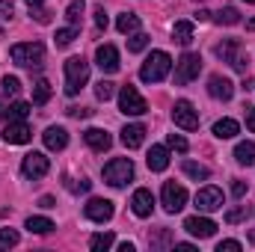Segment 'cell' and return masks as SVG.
Instances as JSON below:
<instances>
[{
    "label": "cell",
    "mask_w": 255,
    "mask_h": 252,
    "mask_svg": "<svg viewBox=\"0 0 255 252\" xmlns=\"http://www.w3.org/2000/svg\"><path fill=\"white\" fill-rule=\"evenodd\" d=\"M9 57H12V63L21 65V68H42V63H45V45L42 42H21V45L9 48Z\"/></svg>",
    "instance_id": "obj_1"
},
{
    "label": "cell",
    "mask_w": 255,
    "mask_h": 252,
    "mask_svg": "<svg viewBox=\"0 0 255 252\" xmlns=\"http://www.w3.org/2000/svg\"><path fill=\"white\" fill-rule=\"evenodd\" d=\"M169 68H172V60H169L166 51H151V57L139 68V80L142 83H160L169 74Z\"/></svg>",
    "instance_id": "obj_2"
},
{
    "label": "cell",
    "mask_w": 255,
    "mask_h": 252,
    "mask_svg": "<svg viewBox=\"0 0 255 252\" xmlns=\"http://www.w3.org/2000/svg\"><path fill=\"white\" fill-rule=\"evenodd\" d=\"M89 80V63L83 57L65 60V95H77Z\"/></svg>",
    "instance_id": "obj_3"
},
{
    "label": "cell",
    "mask_w": 255,
    "mask_h": 252,
    "mask_svg": "<svg viewBox=\"0 0 255 252\" xmlns=\"http://www.w3.org/2000/svg\"><path fill=\"white\" fill-rule=\"evenodd\" d=\"M217 57L223 60V63H229L235 71H241V74H247V57H244V48H241V42L238 39H223L220 45H217Z\"/></svg>",
    "instance_id": "obj_4"
},
{
    "label": "cell",
    "mask_w": 255,
    "mask_h": 252,
    "mask_svg": "<svg viewBox=\"0 0 255 252\" xmlns=\"http://www.w3.org/2000/svg\"><path fill=\"white\" fill-rule=\"evenodd\" d=\"M133 178V163L128 157H113L107 166H104V181L110 187H125L128 181Z\"/></svg>",
    "instance_id": "obj_5"
},
{
    "label": "cell",
    "mask_w": 255,
    "mask_h": 252,
    "mask_svg": "<svg viewBox=\"0 0 255 252\" xmlns=\"http://www.w3.org/2000/svg\"><path fill=\"white\" fill-rule=\"evenodd\" d=\"M199 71H202V57L193 54V51H187V54L175 63V86H187L190 80L199 77Z\"/></svg>",
    "instance_id": "obj_6"
},
{
    "label": "cell",
    "mask_w": 255,
    "mask_h": 252,
    "mask_svg": "<svg viewBox=\"0 0 255 252\" xmlns=\"http://www.w3.org/2000/svg\"><path fill=\"white\" fill-rule=\"evenodd\" d=\"M119 110L125 113V116H142L145 110H148V104H145V98L136 92V86H122L119 89Z\"/></svg>",
    "instance_id": "obj_7"
},
{
    "label": "cell",
    "mask_w": 255,
    "mask_h": 252,
    "mask_svg": "<svg viewBox=\"0 0 255 252\" xmlns=\"http://www.w3.org/2000/svg\"><path fill=\"white\" fill-rule=\"evenodd\" d=\"M48 169H51V160L42 154V151H30V154H24V160H21V172H24V178H45L48 175Z\"/></svg>",
    "instance_id": "obj_8"
},
{
    "label": "cell",
    "mask_w": 255,
    "mask_h": 252,
    "mask_svg": "<svg viewBox=\"0 0 255 252\" xmlns=\"http://www.w3.org/2000/svg\"><path fill=\"white\" fill-rule=\"evenodd\" d=\"M160 199H163V208L169 214H178L187 205V190L181 187V184H175V181H166L163 190H160Z\"/></svg>",
    "instance_id": "obj_9"
},
{
    "label": "cell",
    "mask_w": 255,
    "mask_h": 252,
    "mask_svg": "<svg viewBox=\"0 0 255 252\" xmlns=\"http://www.w3.org/2000/svg\"><path fill=\"white\" fill-rule=\"evenodd\" d=\"M172 122L181 127V130H196L199 127V113H196V107H193L190 101H175V107H172Z\"/></svg>",
    "instance_id": "obj_10"
},
{
    "label": "cell",
    "mask_w": 255,
    "mask_h": 252,
    "mask_svg": "<svg viewBox=\"0 0 255 252\" xmlns=\"http://www.w3.org/2000/svg\"><path fill=\"white\" fill-rule=\"evenodd\" d=\"M196 208L202 214H211V211L223 208V190L220 187H202L196 193Z\"/></svg>",
    "instance_id": "obj_11"
},
{
    "label": "cell",
    "mask_w": 255,
    "mask_h": 252,
    "mask_svg": "<svg viewBox=\"0 0 255 252\" xmlns=\"http://www.w3.org/2000/svg\"><path fill=\"white\" fill-rule=\"evenodd\" d=\"M95 63L98 68L104 71V74H116L119 71V51L113 48V45H98V51H95Z\"/></svg>",
    "instance_id": "obj_12"
},
{
    "label": "cell",
    "mask_w": 255,
    "mask_h": 252,
    "mask_svg": "<svg viewBox=\"0 0 255 252\" xmlns=\"http://www.w3.org/2000/svg\"><path fill=\"white\" fill-rule=\"evenodd\" d=\"M83 214H86L92 223H107V220L113 217V202H110V199H89L86 208H83Z\"/></svg>",
    "instance_id": "obj_13"
},
{
    "label": "cell",
    "mask_w": 255,
    "mask_h": 252,
    "mask_svg": "<svg viewBox=\"0 0 255 252\" xmlns=\"http://www.w3.org/2000/svg\"><path fill=\"white\" fill-rule=\"evenodd\" d=\"M184 229L190 232L193 238H199V241H205V238H214V232H217V223L214 220H208V217H187L184 220Z\"/></svg>",
    "instance_id": "obj_14"
},
{
    "label": "cell",
    "mask_w": 255,
    "mask_h": 252,
    "mask_svg": "<svg viewBox=\"0 0 255 252\" xmlns=\"http://www.w3.org/2000/svg\"><path fill=\"white\" fill-rule=\"evenodd\" d=\"M3 139H6L9 145H24V142L33 139V130H30L27 122H9L6 130H3Z\"/></svg>",
    "instance_id": "obj_15"
},
{
    "label": "cell",
    "mask_w": 255,
    "mask_h": 252,
    "mask_svg": "<svg viewBox=\"0 0 255 252\" xmlns=\"http://www.w3.org/2000/svg\"><path fill=\"white\" fill-rule=\"evenodd\" d=\"M208 95H211V98H217V101H229V98L235 95V83H232L229 77L214 74V77L208 80Z\"/></svg>",
    "instance_id": "obj_16"
},
{
    "label": "cell",
    "mask_w": 255,
    "mask_h": 252,
    "mask_svg": "<svg viewBox=\"0 0 255 252\" xmlns=\"http://www.w3.org/2000/svg\"><path fill=\"white\" fill-rule=\"evenodd\" d=\"M130 208H133L136 217H151V211H154V196H151V190H136V193L130 196Z\"/></svg>",
    "instance_id": "obj_17"
},
{
    "label": "cell",
    "mask_w": 255,
    "mask_h": 252,
    "mask_svg": "<svg viewBox=\"0 0 255 252\" xmlns=\"http://www.w3.org/2000/svg\"><path fill=\"white\" fill-rule=\"evenodd\" d=\"M83 139H86V145L95 148V151H107V148L113 145V136H110L107 130H101V127H89V130L83 133Z\"/></svg>",
    "instance_id": "obj_18"
},
{
    "label": "cell",
    "mask_w": 255,
    "mask_h": 252,
    "mask_svg": "<svg viewBox=\"0 0 255 252\" xmlns=\"http://www.w3.org/2000/svg\"><path fill=\"white\" fill-rule=\"evenodd\" d=\"M42 139H45V145L51 148V151H63L65 145H68V133H65V127H48L45 133H42Z\"/></svg>",
    "instance_id": "obj_19"
},
{
    "label": "cell",
    "mask_w": 255,
    "mask_h": 252,
    "mask_svg": "<svg viewBox=\"0 0 255 252\" xmlns=\"http://www.w3.org/2000/svg\"><path fill=\"white\" fill-rule=\"evenodd\" d=\"M148 169L151 172H163L166 166H169V151L163 148V145H151V151H148Z\"/></svg>",
    "instance_id": "obj_20"
},
{
    "label": "cell",
    "mask_w": 255,
    "mask_h": 252,
    "mask_svg": "<svg viewBox=\"0 0 255 252\" xmlns=\"http://www.w3.org/2000/svg\"><path fill=\"white\" fill-rule=\"evenodd\" d=\"M142 139H145V127L142 125H128L125 130H122V142H125L128 148H139Z\"/></svg>",
    "instance_id": "obj_21"
},
{
    "label": "cell",
    "mask_w": 255,
    "mask_h": 252,
    "mask_svg": "<svg viewBox=\"0 0 255 252\" xmlns=\"http://www.w3.org/2000/svg\"><path fill=\"white\" fill-rule=\"evenodd\" d=\"M172 42H178V45H190L193 42V24L190 21H175V27H172Z\"/></svg>",
    "instance_id": "obj_22"
},
{
    "label": "cell",
    "mask_w": 255,
    "mask_h": 252,
    "mask_svg": "<svg viewBox=\"0 0 255 252\" xmlns=\"http://www.w3.org/2000/svg\"><path fill=\"white\" fill-rule=\"evenodd\" d=\"M235 157H238V163H244V166H255V142H238V148H235Z\"/></svg>",
    "instance_id": "obj_23"
},
{
    "label": "cell",
    "mask_w": 255,
    "mask_h": 252,
    "mask_svg": "<svg viewBox=\"0 0 255 252\" xmlns=\"http://www.w3.org/2000/svg\"><path fill=\"white\" fill-rule=\"evenodd\" d=\"M238 130H241V125H238L235 119H220V122L214 125V136H220V139H232Z\"/></svg>",
    "instance_id": "obj_24"
},
{
    "label": "cell",
    "mask_w": 255,
    "mask_h": 252,
    "mask_svg": "<svg viewBox=\"0 0 255 252\" xmlns=\"http://www.w3.org/2000/svg\"><path fill=\"white\" fill-rule=\"evenodd\" d=\"M3 116H6V122H24V119L30 116V104L15 101V104H9V110H6Z\"/></svg>",
    "instance_id": "obj_25"
},
{
    "label": "cell",
    "mask_w": 255,
    "mask_h": 252,
    "mask_svg": "<svg viewBox=\"0 0 255 252\" xmlns=\"http://www.w3.org/2000/svg\"><path fill=\"white\" fill-rule=\"evenodd\" d=\"M51 229H57V226H54L48 217H30V220H27V232H30V235H48Z\"/></svg>",
    "instance_id": "obj_26"
},
{
    "label": "cell",
    "mask_w": 255,
    "mask_h": 252,
    "mask_svg": "<svg viewBox=\"0 0 255 252\" xmlns=\"http://www.w3.org/2000/svg\"><path fill=\"white\" fill-rule=\"evenodd\" d=\"M83 9H86L83 0H71V3H68V9H65V21H68V27H80Z\"/></svg>",
    "instance_id": "obj_27"
},
{
    "label": "cell",
    "mask_w": 255,
    "mask_h": 252,
    "mask_svg": "<svg viewBox=\"0 0 255 252\" xmlns=\"http://www.w3.org/2000/svg\"><path fill=\"white\" fill-rule=\"evenodd\" d=\"M116 30H119V33H125V36L136 33V30H139V18H136L133 12H125V15H119V21H116Z\"/></svg>",
    "instance_id": "obj_28"
},
{
    "label": "cell",
    "mask_w": 255,
    "mask_h": 252,
    "mask_svg": "<svg viewBox=\"0 0 255 252\" xmlns=\"http://www.w3.org/2000/svg\"><path fill=\"white\" fill-rule=\"evenodd\" d=\"M51 101V83L48 80H36L33 83V104H48Z\"/></svg>",
    "instance_id": "obj_29"
},
{
    "label": "cell",
    "mask_w": 255,
    "mask_h": 252,
    "mask_svg": "<svg viewBox=\"0 0 255 252\" xmlns=\"http://www.w3.org/2000/svg\"><path fill=\"white\" fill-rule=\"evenodd\" d=\"M27 9H30V15H33L39 24H48V21H51V12L45 9V0H27Z\"/></svg>",
    "instance_id": "obj_30"
},
{
    "label": "cell",
    "mask_w": 255,
    "mask_h": 252,
    "mask_svg": "<svg viewBox=\"0 0 255 252\" xmlns=\"http://www.w3.org/2000/svg\"><path fill=\"white\" fill-rule=\"evenodd\" d=\"M214 21H217L220 27H223V24H226V27H232V24H241V12H238L235 6H226L223 12H217V18H214Z\"/></svg>",
    "instance_id": "obj_31"
},
{
    "label": "cell",
    "mask_w": 255,
    "mask_h": 252,
    "mask_svg": "<svg viewBox=\"0 0 255 252\" xmlns=\"http://www.w3.org/2000/svg\"><path fill=\"white\" fill-rule=\"evenodd\" d=\"M89 247L95 252H104L113 247V232H98V235H92V241H89Z\"/></svg>",
    "instance_id": "obj_32"
},
{
    "label": "cell",
    "mask_w": 255,
    "mask_h": 252,
    "mask_svg": "<svg viewBox=\"0 0 255 252\" xmlns=\"http://www.w3.org/2000/svg\"><path fill=\"white\" fill-rule=\"evenodd\" d=\"M77 33H80L77 27H63V30H57V36H54V42H57L60 48H68V45H71V42L77 39Z\"/></svg>",
    "instance_id": "obj_33"
},
{
    "label": "cell",
    "mask_w": 255,
    "mask_h": 252,
    "mask_svg": "<svg viewBox=\"0 0 255 252\" xmlns=\"http://www.w3.org/2000/svg\"><path fill=\"white\" fill-rule=\"evenodd\" d=\"M145 45H148V36L145 33H130V42H128V51L130 54H139V51H145Z\"/></svg>",
    "instance_id": "obj_34"
},
{
    "label": "cell",
    "mask_w": 255,
    "mask_h": 252,
    "mask_svg": "<svg viewBox=\"0 0 255 252\" xmlns=\"http://www.w3.org/2000/svg\"><path fill=\"white\" fill-rule=\"evenodd\" d=\"M253 211H250V205H238V208H232V211H226V223H241V220H247Z\"/></svg>",
    "instance_id": "obj_35"
},
{
    "label": "cell",
    "mask_w": 255,
    "mask_h": 252,
    "mask_svg": "<svg viewBox=\"0 0 255 252\" xmlns=\"http://www.w3.org/2000/svg\"><path fill=\"white\" fill-rule=\"evenodd\" d=\"M184 172H187L190 178H196V181H199V178L205 181V178L211 175V172H208V166H202V163H193V160H184Z\"/></svg>",
    "instance_id": "obj_36"
},
{
    "label": "cell",
    "mask_w": 255,
    "mask_h": 252,
    "mask_svg": "<svg viewBox=\"0 0 255 252\" xmlns=\"http://www.w3.org/2000/svg\"><path fill=\"white\" fill-rule=\"evenodd\" d=\"M18 247V232L15 229H0V252Z\"/></svg>",
    "instance_id": "obj_37"
},
{
    "label": "cell",
    "mask_w": 255,
    "mask_h": 252,
    "mask_svg": "<svg viewBox=\"0 0 255 252\" xmlns=\"http://www.w3.org/2000/svg\"><path fill=\"white\" fill-rule=\"evenodd\" d=\"M113 92H116V89H113V83H110V80H101V83L95 86L98 101H110V98H113Z\"/></svg>",
    "instance_id": "obj_38"
},
{
    "label": "cell",
    "mask_w": 255,
    "mask_h": 252,
    "mask_svg": "<svg viewBox=\"0 0 255 252\" xmlns=\"http://www.w3.org/2000/svg\"><path fill=\"white\" fill-rule=\"evenodd\" d=\"M169 241H172V235H169V229H160V232H157L154 238H148V247H151V250H157V247H166Z\"/></svg>",
    "instance_id": "obj_39"
},
{
    "label": "cell",
    "mask_w": 255,
    "mask_h": 252,
    "mask_svg": "<svg viewBox=\"0 0 255 252\" xmlns=\"http://www.w3.org/2000/svg\"><path fill=\"white\" fill-rule=\"evenodd\" d=\"M18 89H21V83H18V77H12V74H6V77H3V92H6V95H18Z\"/></svg>",
    "instance_id": "obj_40"
},
{
    "label": "cell",
    "mask_w": 255,
    "mask_h": 252,
    "mask_svg": "<svg viewBox=\"0 0 255 252\" xmlns=\"http://www.w3.org/2000/svg\"><path fill=\"white\" fill-rule=\"evenodd\" d=\"M166 142H169V148H175V151H181V154L187 151V139H184V136H178V133H169V139H166Z\"/></svg>",
    "instance_id": "obj_41"
},
{
    "label": "cell",
    "mask_w": 255,
    "mask_h": 252,
    "mask_svg": "<svg viewBox=\"0 0 255 252\" xmlns=\"http://www.w3.org/2000/svg\"><path fill=\"white\" fill-rule=\"evenodd\" d=\"M217 252H241V244L238 241H220L217 244Z\"/></svg>",
    "instance_id": "obj_42"
},
{
    "label": "cell",
    "mask_w": 255,
    "mask_h": 252,
    "mask_svg": "<svg viewBox=\"0 0 255 252\" xmlns=\"http://www.w3.org/2000/svg\"><path fill=\"white\" fill-rule=\"evenodd\" d=\"M12 6L15 0H0V18H12Z\"/></svg>",
    "instance_id": "obj_43"
},
{
    "label": "cell",
    "mask_w": 255,
    "mask_h": 252,
    "mask_svg": "<svg viewBox=\"0 0 255 252\" xmlns=\"http://www.w3.org/2000/svg\"><path fill=\"white\" fill-rule=\"evenodd\" d=\"M95 24H98L101 30L107 27V12H104V6H98V9H95Z\"/></svg>",
    "instance_id": "obj_44"
},
{
    "label": "cell",
    "mask_w": 255,
    "mask_h": 252,
    "mask_svg": "<svg viewBox=\"0 0 255 252\" xmlns=\"http://www.w3.org/2000/svg\"><path fill=\"white\" fill-rule=\"evenodd\" d=\"M92 110H86V107H68V116H74V119H86Z\"/></svg>",
    "instance_id": "obj_45"
},
{
    "label": "cell",
    "mask_w": 255,
    "mask_h": 252,
    "mask_svg": "<svg viewBox=\"0 0 255 252\" xmlns=\"http://www.w3.org/2000/svg\"><path fill=\"white\" fill-rule=\"evenodd\" d=\"M247 127L255 133V107H247Z\"/></svg>",
    "instance_id": "obj_46"
},
{
    "label": "cell",
    "mask_w": 255,
    "mask_h": 252,
    "mask_svg": "<svg viewBox=\"0 0 255 252\" xmlns=\"http://www.w3.org/2000/svg\"><path fill=\"white\" fill-rule=\"evenodd\" d=\"M232 193H235V196H247V184H244V181H235V184H232Z\"/></svg>",
    "instance_id": "obj_47"
},
{
    "label": "cell",
    "mask_w": 255,
    "mask_h": 252,
    "mask_svg": "<svg viewBox=\"0 0 255 252\" xmlns=\"http://www.w3.org/2000/svg\"><path fill=\"white\" fill-rule=\"evenodd\" d=\"M175 250L178 252H196V247H193V244H175Z\"/></svg>",
    "instance_id": "obj_48"
},
{
    "label": "cell",
    "mask_w": 255,
    "mask_h": 252,
    "mask_svg": "<svg viewBox=\"0 0 255 252\" xmlns=\"http://www.w3.org/2000/svg\"><path fill=\"white\" fill-rule=\"evenodd\" d=\"M208 18H211V12H208V9H199V12H196V21H208Z\"/></svg>",
    "instance_id": "obj_49"
},
{
    "label": "cell",
    "mask_w": 255,
    "mask_h": 252,
    "mask_svg": "<svg viewBox=\"0 0 255 252\" xmlns=\"http://www.w3.org/2000/svg\"><path fill=\"white\" fill-rule=\"evenodd\" d=\"M39 205H42V208H54V199H51V196H42Z\"/></svg>",
    "instance_id": "obj_50"
},
{
    "label": "cell",
    "mask_w": 255,
    "mask_h": 252,
    "mask_svg": "<svg viewBox=\"0 0 255 252\" xmlns=\"http://www.w3.org/2000/svg\"><path fill=\"white\" fill-rule=\"evenodd\" d=\"M119 252H133V244H130V241H125V244H119Z\"/></svg>",
    "instance_id": "obj_51"
},
{
    "label": "cell",
    "mask_w": 255,
    "mask_h": 252,
    "mask_svg": "<svg viewBox=\"0 0 255 252\" xmlns=\"http://www.w3.org/2000/svg\"><path fill=\"white\" fill-rule=\"evenodd\" d=\"M247 27H250V30H255V18H250V21H247Z\"/></svg>",
    "instance_id": "obj_52"
},
{
    "label": "cell",
    "mask_w": 255,
    "mask_h": 252,
    "mask_svg": "<svg viewBox=\"0 0 255 252\" xmlns=\"http://www.w3.org/2000/svg\"><path fill=\"white\" fill-rule=\"evenodd\" d=\"M250 241H253V244H255V232H250Z\"/></svg>",
    "instance_id": "obj_53"
},
{
    "label": "cell",
    "mask_w": 255,
    "mask_h": 252,
    "mask_svg": "<svg viewBox=\"0 0 255 252\" xmlns=\"http://www.w3.org/2000/svg\"><path fill=\"white\" fill-rule=\"evenodd\" d=\"M247 3H255V0H247Z\"/></svg>",
    "instance_id": "obj_54"
}]
</instances>
